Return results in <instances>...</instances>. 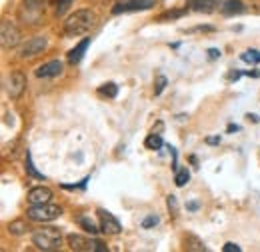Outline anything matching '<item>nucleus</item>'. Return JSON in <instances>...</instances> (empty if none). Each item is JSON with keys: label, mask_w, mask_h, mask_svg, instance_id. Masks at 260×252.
<instances>
[{"label": "nucleus", "mask_w": 260, "mask_h": 252, "mask_svg": "<svg viewBox=\"0 0 260 252\" xmlns=\"http://www.w3.org/2000/svg\"><path fill=\"white\" fill-rule=\"evenodd\" d=\"M94 24H96V14L92 10H76L74 14L66 18L64 34L66 36H82L92 30Z\"/></svg>", "instance_id": "obj_1"}, {"label": "nucleus", "mask_w": 260, "mask_h": 252, "mask_svg": "<svg viewBox=\"0 0 260 252\" xmlns=\"http://www.w3.org/2000/svg\"><path fill=\"white\" fill-rule=\"evenodd\" d=\"M32 244L38 250H58L62 246V234L58 228L54 226H46V228H38L32 234Z\"/></svg>", "instance_id": "obj_2"}, {"label": "nucleus", "mask_w": 260, "mask_h": 252, "mask_svg": "<svg viewBox=\"0 0 260 252\" xmlns=\"http://www.w3.org/2000/svg\"><path fill=\"white\" fill-rule=\"evenodd\" d=\"M60 214H62V208H60L58 204H50V202H44V204H32V206L26 210V216L34 222L56 220Z\"/></svg>", "instance_id": "obj_3"}, {"label": "nucleus", "mask_w": 260, "mask_h": 252, "mask_svg": "<svg viewBox=\"0 0 260 252\" xmlns=\"http://www.w3.org/2000/svg\"><path fill=\"white\" fill-rule=\"evenodd\" d=\"M68 246H70V250H76V252H84V250L106 252L108 250L104 242L86 238V236H80V234H70V236H68Z\"/></svg>", "instance_id": "obj_4"}, {"label": "nucleus", "mask_w": 260, "mask_h": 252, "mask_svg": "<svg viewBox=\"0 0 260 252\" xmlns=\"http://www.w3.org/2000/svg\"><path fill=\"white\" fill-rule=\"evenodd\" d=\"M20 40H22V34L16 28L14 22L4 20L0 24V42H2V48H6V50L8 48H14V46L20 44Z\"/></svg>", "instance_id": "obj_5"}, {"label": "nucleus", "mask_w": 260, "mask_h": 252, "mask_svg": "<svg viewBox=\"0 0 260 252\" xmlns=\"http://www.w3.org/2000/svg\"><path fill=\"white\" fill-rule=\"evenodd\" d=\"M46 46H48V40H46L44 36H34V38L26 40V42L20 46L18 54H20V58H32L36 54H40Z\"/></svg>", "instance_id": "obj_6"}, {"label": "nucleus", "mask_w": 260, "mask_h": 252, "mask_svg": "<svg viewBox=\"0 0 260 252\" xmlns=\"http://www.w3.org/2000/svg\"><path fill=\"white\" fill-rule=\"evenodd\" d=\"M24 90H26V76L20 70H14L10 74V80H8V96L12 100H18L24 94Z\"/></svg>", "instance_id": "obj_7"}, {"label": "nucleus", "mask_w": 260, "mask_h": 252, "mask_svg": "<svg viewBox=\"0 0 260 252\" xmlns=\"http://www.w3.org/2000/svg\"><path fill=\"white\" fill-rule=\"evenodd\" d=\"M98 218H100V228L104 234H120L122 232V226H120L118 218H114V214H110L108 210L98 208Z\"/></svg>", "instance_id": "obj_8"}, {"label": "nucleus", "mask_w": 260, "mask_h": 252, "mask_svg": "<svg viewBox=\"0 0 260 252\" xmlns=\"http://www.w3.org/2000/svg\"><path fill=\"white\" fill-rule=\"evenodd\" d=\"M156 4V0H126V2H120L112 8L114 14H120V12H136V10H148Z\"/></svg>", "instance_id": "obj_9"}, {"label": "nucleus", "mask_w": 260, "mask_h": 252, "mask_svg": "<svg viewBox=\"0 0 260 252\" xmlns=\"http://www.w3.org/2000/svg\"><path fill=\"white\" fill-rule=\"evenodd\" d=\"M60 72H62V62L60 60H50V62L38 66L36 76L38 78H52V76H58Z\"/></svg>", "instance_id": "obj_10"}, {"label": "nucleus", "mask_w": 260, "mask_h": 252, "mask_svg": "<svg viewBox=\"0 0 260 252\" xmlns=\"http://www.w3.org/2000/svg\"><path fill=\"white\" fill-rule=\"evenodd\" d=\"M50 198H52V190L46 188V186H36L28 192L30 204H44V202H50Z\"/></svg>", "instance_id": "obj_11"}, {"label": "nucleus", "mask_w": 260, "mask_h": 252, "mask_svg": "<svg viewBox=\"0 0 260 252\" xmlns=\"http://www.w3.org/2000/svg\"><path fill=\"white\" fill-rule=\"evenodd\" d=\"M88 46H90V38H84L82 42H78V44H76V46H74V48L68 52V62H70V64H78V62H80Z\"/></svg>", "instance_id": "obj_12"}, {"label": "nucleus", "mask_w": 260, "mask_h": 252, "mask_svg": "<svg viewBox=\"0 0 260 252\" xmlns=\"http://www.w3.org/2000/svg\"><path fill=\"white\" fill-rule=\"evenodd\" d=\"M186 6H188V10H192V12H204V14H208V12L214 10L216 0H188Z\"/></svg>", "instance_id": "obj_13"}, {"label": "nucleus", "mask_w": 260, "mask_h": 252, "mask_svg": "<svg viewBox=\"0 0 260 252\" xmlns=\"http://www.w3.org/2000/svg\"><path fill=\"white\" fill-rule=\"evenodd\" d=\"M48 4V0H24V8L28 12H32L34 18L38 20V16L44 12V6Z\"/></svg>", "instance_id": "obj_14"}, {"label": "nucleus", "mask_w": 260, "mask_h": 252, "mask_svg": "<svg viewBox=\"0 0 260 252\" xmlns=\"http://www.w3.org/2000/svg\"><path fill=\"white\" fill-rule=\"evenodd\" d=\"M222 12H224L226 16L240 14V12H244V4H242L240 0H226V2L222 4Z\"/></svg>", "instance_id": "obj_15"}, {"label": "nucleus", "mask_w": 260, "mask_h": 252, "mask_svg": "<svg viewBox=\"0 0 260 252\" xmlns=\"http://www.w3.org/2000/svg\"><path fill=\"white\" fill-rule=\"evenodd\" d=\"M144 146H146L148 150H158V148L162 146V136H160L158 132H152V134L144 140Z\"/></svg>", "instance_id": "obj_16"}, {"label": "nucleus", "mask_w": 260, "mask_h": 252, "mask_svg": "<svg viewBox=\"0 0 260 252\" xmlns=\"http://www.w3.org/2000/svg\"><path fill=\"white\" fill-rule=\"evenodd\" d=\"M78 224H80V226H82V228H84L86 232H90V234H98V232L102 230V228H98L96 224H94V222L90 220V218H88L86 214H82V216H78Z\"/></svg>", "instance_id": "obj_17"}, {"label": "nucleus", "mask_w": 260, "mask_h": 252, "mask_svg": "<svg viewBox=\"0 0 260 252\" xmlns=\"http://www.w3.org/2000/svg\"><path fill=\"white\" fill-rule=\"evenodd\" d=\"M98 94L106 96V98H114V96L118 94V86H116L114 82H106V84H102V86L98 88Z\"/></svg>", "instance_id": "obj_18"}, {"label": "nucleus", "mask_w": 260, "mask_h": 252, "mask_svg": "<svg viewBox=\"0 0 260 252\" xmlns=\"http://www.w3.org/2000/svg\"><path fill=\"white\" fill-rule=\"evenodd\" d=\"M24 230H28L26 228V222L24 220H14L8 224V232L10 234H14V236H20V234H24Z\"/></svg>", "instance_id": "obj_19"}, {"label": "nucleus", "mask_w": 260, "mask_h": 252, "mask_svg": "<svg viewBox=\"0 0 260 252\" xmlns=\"http://www.w3.org/2000/svg\"><path fill=\"white\" fill-rule=\"evenodd\" d=\"M26 172L32 176V178H38V180H44V174L42 172H38L36 168H34V162H32V154L30 152H26Z\"/></svg>", "instance_id": "obj_20"}, {"label": "nucleus", "mask_w": 260, "mask_h": 252, "mask_svg": "<svg viewBox=\"0 0 260 252\" xmlns=\"http://www.w3.org/2000/svg\"><path fill=\"white\" fill-rule=\"evenodd\" d=\"M184 244H186V250H206V246L198 238H194V236H186Z\"/></svg>", "instance_id": "obj_21"}, {"label": "nucleus", "mask_w": 260, "mask_h": 252, "mask_svg": "<svg viewBox=\"0 0 260 252\" xmlns=\"http://www.w3.org/2000/svg\"><path fill=\"white\" fill-rule=\"evenodd\" d=\"M72 2L74 0H54V12H56V16H62L66 10L72 6Z\"/></svg>", "instance_id": "obj_22"}, {"label": "nucleus", "mask_w": 260, "mask_h": 252, "mask_svg": "<svg viewBox=\"0 0 260 252\" xmlns=\"http://www.w3.org/2000/svg\"><path fill=\"white\" fill-rule=\"evenodd\" d=\"M188 178H190V174H188L186 168H180V170H176V174H174V182H176V186H184V184L188 182Z\"/></svg>", "instance_id": "obj_23"}, {"label": "nucleus", "mask_w": 260, "mask_h": 252, "mask_svg": "<svg viewBox=\"0 0 260 252\" xmlns=\"http://www.w3.org/2000/svg\"><path fill=\"white\" fill-rule=\"evenodd\" d=\"M240 58L248 64H256V62H260V52L258 50H246V52L240 54Z\"/></svg>", "instance_id": "obj_24"}, {"label": "nucleus", "mask_w": 260, "mask_h": 252, "mask_svg": "<svg viewBox=\"0 0 260 252\" xmlns=\"http://www.w3.org/2000/svg\"><path fill=\"white\" fill-rule=\"evenodd\" d=\"M186 14V8L184 10H174V12H164L158 16V22H164V20H174V18H180Z\"/></svg>", "instance_id": "obj_25"}, {"label": "nucleus", "mask_w": 260, "mask_h": 252, "mask_svg": "<svg viewBox=\"0 0 260 252\" xmlns=\"http://www.w3.org/2000/svg\"><path fill=\"white\" fill-rule=\"evenodd\" d=\"M158 224V216L156 214H150V216H146L144 220H142V228H152V226H156Z\"/></svg>", "instance_id": "obj_26"}, {"label": "nucleus", "mask_w": 260, "mask_h": 252, "mask_svg": "<svg viewBox=\"0 0 260 252\" xmlns=\"http://www.w3.org/2000/svg\"><path fill=\"white\" fill-rule=\"evenodd\" d=\"M164 86H166V78L164 76H158V80H156V88H154V94H160L164 90Z\"/></svg>", "instance_id": "obj_27"}, {"label": "nucleus", "mask_w": 260, "mask_h": 252, "mask_svg": "<svg viewBox=\"0 0 260 252\" xmlns=\"http://www.w3.org/2000/svg\"><path fill=\"white\" fill-rule=\"evenodd\" d=\"M166 202H168V208L172 210V214H176V212H178V204H176V196H168V200H166Z\"/></svg>", "instance_id": "obj_28"}, {"label": "nucleus", "mask_w": 260, "mask_h": 252, "mask_svg": "<svg viewBox=\"0 0 260 252\" xmlns=\"http://www.w3.org/2000/svg\"><path fill=\"white\" fill-rule=\"evenodd\" d=\"M222 250L224 252H240V246H236V244H232V242H226Z\"/></svg>", "instance_id": "obj_29"}, {"label": "nucleus", "mask_w": 260, "mask_h": 252, "mask_svg": "<svg viewBox=\"0 0 260 252\" xmlns=\"http://www.w3.org/2000/svg\"><path fill=\"white\" fill-rule=\"evenodd\" d=\"M208 58H210V60H216V58H220V50H216V48H210V50H208Z\"/></svg>", "instance_id": "obj_30"}, {"label": "nucleus", "mask_w": 260, "mask_h": 252, "mask_svg": "<svg viewBox=\"0 0 260 252\" xmlns=\"http://www.w3.org/2000/svg\"><path fill=\"white\" fill-rule=\"evenodd\" d=\"M220 142V136H210V138H206V144H218Z\"/></svg>", "instance_id": "obj_31"}, {"label": "nucleus", "mask_w": 260, "mask_h": 252, "mask_svg": "<svg viewBox=\"0 0 260 252\" xmlns=\"http://www.w3.org/2000/svg\"><path fill=\"white\" fill-rule=\"evenodd\" d=\"M246 118H248V120H252V122H258V120H260V118L256 116V114H248Z\"/></svg>", "instance_id": "obj_32"}, {"label": "nucleus", "mask_w": 260, "mask_h": 252, "mask_svg": "<svg viewBox=\"0 0 260 252\" xmlns=\"http://www.w3.org/2000/svg\"><path fill=\"white\" fill-rule=\"evenodd\" d=\"M188 208H190V210H196V208H198V204H196V202H190V204H188Z\"/></svg>", "instance_id": "obj_33"}, {"label": "nucleus", "mask_w": 260, "mask_h": 252, "mask_svg": "<svg viewBox=\"0 0 260 252\" xmlns=\"http://www.w3.org/2000/svg\"><path fill=\"white\" fill-rule=\"evenodd\" d=\"M232 130H238V126H236V124H230V126H228V132H232Z\"/></svg>", "instance_id": "obj_34"}]
</instances>
